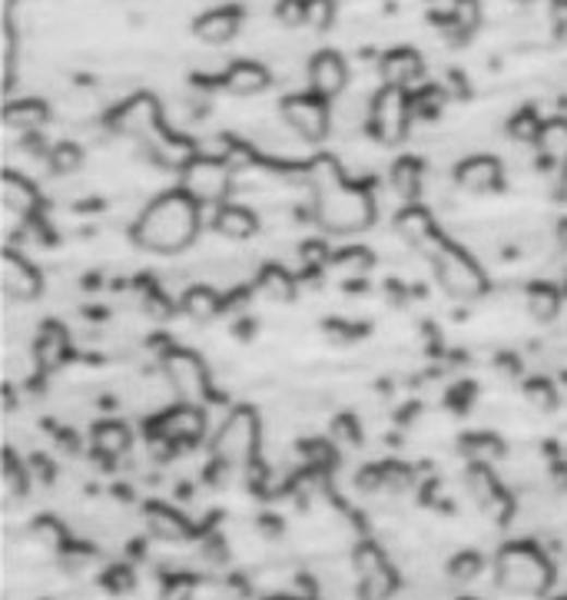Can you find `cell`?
Masks as SVG:
<instances>
[{"label":"cell","mask_w":567,"mask_h":600,"mask_svg":"<svg viewBox=\"0 0 567 600\" xmlns=\"http://www.w3.org/2000/svg\"><path fill=\"white\" fill-rule=\"evenodd\" d=\"M276 17H279V24H286V27L305 24V0H279Z\"/></svg>","instance_id":"cell-31"},{"label":"cell","mask_w":567,"mask_h":600,"mask_svg":"<svg viewBox=\"0 0 567 600\" xmlns=\"http://www.w3.org/2000/svg\"><path fill=\"white\" fill-rule=\"evenodd\" d=\"M126 445H130V435H126L123 424H104L97 432V448L107 452V455H120Z\"/></svg>","instance_id":"cell-29"},{"label":"cell","mask_w":567,"mask_h":600,"mask_svg":"<svg viewBox=\"0 0 567 600\" xmlns=\"http://www.w3.org/2000/svg\"><path fill=\"white\" fill-rule=\"evenodd\" d=\"M239 21H242L239 8H216V11H206L203 17H196L193 34H196L203 44L219 47V44H229V40L239 34Z\"/></svg>","instance_id":"cell-12"},{"label":"cell","mask_w":567,"mask_h":600,"mask_svg":"<svg viewBox=\"0 0 567 600\" xmlns=\"http://www.w3.org/2000/svg\"><path fill=\"white\" fill-rule=\"evenodd\" d=\"M451 24H455L461 34H471V31L481 24V8H478V0H455V8H451Z\"/></svg>","instance_id":"cell-27"},{"label":"cell","mask_w":567,"mask_h":600,"mask_svg":"<svg viewBox=\"0 0 567 600\" xmlns=\"http://www.w3.org/2000/svg\"><path fill=\"white\" fill-rule=\"evenodd\" d=\"M260 286H263V292H266L269 299H276V302L292 299V279H289L282 269H266L263 279H260Z\"/></svg>","instance_id":"cell-28"},{"label":"cell","mask_w":567,"mask_h":600,"mask_svg":"<svg viewBox=\"0 0 567 600\" xmlns=\"http://www.w3.org/2000/svg\"><path fill=\"white\" fill-rule=\"evenodd\" d=\"M498 577L505 587L518 590V593H538L547 587L551 580V571H547V561L531 551V548H508L498 561Z\"/></svg>","instance_id":"cell-4"},{"label":"cell","mask_w":567,"mask_h":600,"mask_svg":"<svg viewBox=\"0 0 567 600\" xmlns=\"http://www.w3.org/2000/svg\"><path fill=\"white\" fill-rule=\"evenodd\" d=\"M156 127V104L149 97H136L120 113V130L133 136H146Z\"/></svg>","instance_id":"cell-18"},{"label":"cell","mask_w":567,"mask_h":600,"mask_svg":"<svg viewBox=\"0 0 567 600\" xmlns=\"http://www.w3.org/2000/svg\"><path fill=\"white\" fill-rule=\"evenodd\" d=\"M203 428V418H200V411L186 401L183 408H177V411H170L167 418H164V432L167 435H196Z\"/></svg>","instance_id":"cell-22"},{"label":"cell","mask_w":567,"mask_h":600,"mask_svg":"<svg viewBox=\"0 0 567 600\" xmlns=\"http://www.w3.org/2000/svg\"><path fill=\"white\" fill-rule=\"evenodd\" d=\"M382 80H385V87H409V83H415L422 76V57L409 47H398L391 53L382 57Z\"/></svg>","instance_id":"cell-15"},{"label":"cell","mask_w":567,"mask_h":600,"mask_svg":"<svg viewBox=\"0 0 567 600\" xmlns=\"http://www.w3.org/2000/svg\"><path fill=\"white\" fill-rule=\"evenodd\" d=\"M336 21V4L333 0H305V24L315 31H329Z\"/></svg>","instance_id":"cell-26"},{"label":"cell","mask_w":567,"mask_h":600,"mask_svg":"<svg viewBox=\"0 0 567 600\" xmlns=\"http://www.w3.org/2000/svg\"><path fill=\"white\" fill-rule=\"evenodd\" d=\"M34 203H37L34 187L24 183V180H17L14 173H8V177H4V206H8V209H17V213L24 216V213L34 209Z\"/></svg>","instance_id":"cell-23"},{"label":"cell","mask_w":567,"mask_h":600,"mask_svg":"<svg viewBox=\"0 0 567 600\" xmlns=\"http://www.w3.org/2000/svg\"><path fill=\"white\" fill-rule=\"evenodd\" d=\"M369 123H372V133L382 143H401L405 133H409V97H405V91L401 87H382L372 97Z\"/></svg>","instance_id":"cell-5"},{"label":"cell","mask_w":567,"mask_h":600,"mask_svg":"<svg viewBox=\"0 0 567 600\" xmlns=\"http://www.w3.org/2000/svg\"><path fill=\"white\" fill-rule=\"evenodd\" d=\"M541 127H544V123H538L534 113H521V117H515V123H511V136H515V140H538Z\"/></svg>","instance_id":"cell-33"},{"label":"cell","mask_w":567,"mask_h":600,"mask_svg":"<svg viewBox=\"0 0 567 600\" xmlns=\"http://www.w3.org/2000/svg\"><path fill=\"white\" fill-rule=\"evenodd\" d=\"M256 415L250 408H239L216 439V455L226 461H246L256 452Z\"/></svg>","instance_id":"cell-9"},{"label":"cell","mask_w":567,"mask_h":600,"mask_svg":"<svg viewBox=\"0 0 567 600\" xmlns=\"http://www.w3.org/2000/svg\"><path fill=\"white\" fill-rule=\"evenodd\" d=\"M432 263L438 269L442 289L451 299H478L484 292V273L468 260L458 245H442Z\"/></svg>","instance_id":"cell-3"},{"label":"cell","mask_w":567,"mask_h":600,"mask_svg":"<svg viewBox=\"0 0 567 600\" xmlns=\"http://www.w3.org/2000/svg\"><path fill=\"white\" fill-rule=\"evenodd\" d=\"M557 305H560V299H557V292H554L551 286H534V289L528 292V312H531L538 322H551V319L557 315Z\"/></svg>","instance_id":"cell-24"},{"label":"cell","mask_w":567,"mask_h":600,"mask_svg":"<svg viewBox=\"0 0 567 600\" xmlns=\"http://www.w3.org/2000/svg\"><path fill=\"white\" fill-rule=\"evenodd\" d=\"M524 395L538 405V408H551L554 405V388L547 382H528Z\"/></svg>","instance_id":"cell-34"},{"label":"cell","mask_w":567,"mask_h":600,"mask_svg":"<svg viewBox=\"0 0 567 600\" xmlns=\"http://www.w3.org/2000/svg\"><path fill=\"white\" fill-rule=\"evenodd\" d=\"M47 120V107L44 104H17L8 110V123L21 127V130H37Z\"/></svg>","instance_id":"cell-25"},{"label":"cell","mask_w":567,"mask_h":600,"mask_svg":"<svg viewBox=\"0 0 567 600\" xmlns=\"http://www.w3.org/2000/svg\"><path fill=\"white\" fill-rule=\"evenodd\" d=\"M153 528H159V535H167V538L180 535V525L170 518V514H153Z\"/></svg>","instance_id":"cell-36"},{"label":"cell","mask_w":567,"mask_h":600,"mask_svg":"<svg viewBox=\"0 0 567 600\" xmlns=\"http://www.w3.org/2000/svg\"><path fill=\"white\" fill-rule=\"evenodd\" d=\"M213 226H216V232L226 236V239H250V236L260 229L256 216H253L250 209H242V206H222V209L216 213Z\"/></svg>","instance_id":"cell-17"},{"label":"cell","mask_w":567,"mask_h":600,"mask_svg":"<svg viewBox=\"0 0 567 600\" xmlns=\"http://www.w3.org/2000/svg\"><path fill=\"white\" fill-rule=\"evenodd\" d=\"M346 80H349V67L336 50H322L309 60V87L318 97H339L346 91Z\"/></svg>","instance_id":"cell-10"},{"label":"cell","mask_w":567,"mask_h":600,"mask_svg":"<svg viewBox=\"0 0 567 600\" xmlns=\"http://www.w3.org/2000/svg\"><path fill=\"white\" fill-rule=\"evenodd\" d=\"M183 312H186L190 319H196V322H209V319L219 312V299H216V292L196 286V289H190V292L183 296Z\"/></svg>","instance_id":"cell-21"},{"label":"cell","mask_w":567,"mask_h":600,"mask_svg":"<svg viewBox=\"0 0 567 600\" xmlns=\"http://www.w3.org/2000/svg\"><path fill=\"white\" fill-rule=\"evenodd\" d=\"M229 166L216 156H196L186 163L183 173V190L196 200V203H219L229 193Z\"/></svg>","instance_id":"cell-6"},{"label":"cell","mask_w":567,"mask_h":600,"mask_svg":"<svg viewBox=\"0 0 567 600\" xmlns=\"http://www.w3.org/2000/svg\"><path fill=\"white\" fill-rule=\"evenodd\" d=\"M365 263H369V255H365V252H346V255H339V266H342V269H349V273H362V269H365Z\"/></svg>","instance_id":"cell-35"},{"label":"cell","mask_w":567,"mask_h":600,"mask_svg":"<svg viewBox=\"0 0 567 600\" xmlns=\"http://www.w3.org/2000/svg\"><path fill=\"white\" fill-rule=\"evenodd\" d=\"M395 229H398V236L409 242V245H425L429 239H435V223H432V216L422 209V206H405L398 216H395Z\"/></svg>","instance_id":"cell-16"},{"label":"cell","mask_w":567,"mask_h":600,"mask_svg":"<svg viewBox=\"0 0 567 600\" xmlns=\"http://www.w3.org/2000/svg\"><path fill=\"white\" fill-rule=\"evenodd\" d=\"M222 87L236 97H253L263 94L269 87V70L256 60H236L226 76H222Z\"/></svg>","instance_id":"cell-13"},{"label":"cell","mask_w":567,"mask_h":600,"mask_svg":"<svg viewBox=\"0 0 567 600\" xmlns=\"http://www.w3.org/2000/svg\"><path fill=\"white\" fill-rule=\"evenodd\" d=\"M551 17L560 31L567 27V0H551Z\"/></svg>","instance_id":"cell-37"},{"label":"cell","mask_w":567,"mask_h":600,"mask_svg":"<svg viewBox=\"0 0 567 600\" xmlns=\"http://www.w3.org/2000/svg\"><path fill=\"white\" fill-rule=\"evenodd\" d=\"M538 146L551 163H567V120H551L538 133Z\"/></svg>","instance_id":"cell-20"},{"label":"cell","mask_w":567,"mask_h":600,"mask_svg":"<svg viewBox=\"0 0 567 600\" xmlns=\"http://www.w3.org/2000/svg\"><path fill=\"white\" fill-rule=\"evenodd\" d=\"M0 286L11 299H34L40 292V276L34 273L31 263H24L21 255L4 252V273H0Z\"/></svg>","instance_id":"cell-14"},{"label":"cell","mask_w":567,"mask_h":600,"mask_svg":"<svg viewBox=\"0 0 567 600\" xmlns=\"http://www.w3.org/2000/svg\"><path fill=\"white\" fill-rule=\"evenodd\" d=\"M557 242H560V245L567 249V219H564V223L557 226Z\"/></svg>","instance_id":"cell-38"},{"label":"cell","mask_w":567,"mask_h":600,"mask_svg":"<svg viewBox=\"0 0 567 600\" xmlns=\"http://www.w3.org/2000/svg\"><path fill=\"white\" fill-rule=\"evenodd\" d=\"M50 159H53V166L60 169V173H70V169L80 166V149L73 143H60V146H53Z\"/></svg>","instance_id":"cell-32"},{"label":"cell","mask_w":567,"mask_h":600,"mask_svg":"<svg viewBox=\"0 0 567 600\" xmlns=\"http://www.w3.org/2000/svg\"><path fill=\"white\" fill-rule=\"evenodd\" d=\"M391 190L401 200H415L422 193V166L415 159H398L391 169Z\"/></svg>","instance_id":"cell-19"},{"label":"cell","mask_w":567,"mask_h":600,"mask_svg":"<svg viewBox=\"0 0 567 600\" xmlns=\"http://www.w3.org/2000/svg\"><path fill=\"white\" fill-rule=\"evenodd\" d=\"M63 332L60 328H47L44 332V338H40V362H50V365H57L60 359H63Z\"/></svg>","instance_id":"cell-30"},{"label":"cell","mask_w":567,"mask_h":600,"mask_svg":"<svg viewBox=\"0 0 567 600\" xmlns=\"http://www.w3.org/2000/svg\"><path fill=\"white\" fill-rule=\"evenodd\" d=\"M455 183L468 193H492L502 187V163L492 156H471L458 166Z\"/></svg>","instance_id":"cell-11"},{"label":"cell","mask_w":567,"mask_h":600,"mask_svg":"<svg viewBox=\"0 0 567 600\" xmlns=\"http://www.w3.org/2000/svg\"><path fill=\"white\" fill-rule=\"evenodd\" d=\"M315 219L329 232H355V229L369 226L372 200H369V193L336 180L329 187L315 190Z\"/></svg>","instance_id":"cell-2"},{"label":"cell","mask_w":567,"mask_h":600,"mask_svg":"<svg viewBox=\"0 0 567 600\" xmlns=\"http://www.w3.org/2000/svg\"><path fill=\"white\" fill-rule=\"evenodd\" d=\"M164 375L170 379L173 392L196 405L209 395V375H206V365L200 362V356L186 352V349H173L167 359H164Z\"/></svg>","instance_id":"cell-8"},{"label":"cell","mask_w":567,"mask_h":600,"mask_svg":"<svg viewBox=\"0 0 567 600\" xmlns=\"http://www.w3.org/2000/svg\"><path fill=\"white\" fill-rule=\"evenodd\" d=\"M282 120L289 123L292 133H299L309 143L326 140L329 133V107L326 97L318 94H295L282 104Z\"/></svg>","instance_id":"cell-7"},{"label":"cell","mask_w":567,"mask_h":600,"mask_svg":"<svg viewBox=\"0 0 567 600\" xmlns=\"http://www.w3.org/2000/svg\"><path fill=\"white\" fill-rule=\"evenodd\" d=\"M518 4H528V0H518Z\"/></svg>","instance_id":"cell-39"},{"label":"cell","mask_w":567,"mask_h":600,"mask_svg":"<svg viewBox=\"0 0 567 600\" xmlns=\"http://www.w3.org/2000/svg\"><path fill=\"white\" fill-rule=\"evenodd\" d=\"M196 232H200V206L190 193L177 190L146 206V213L133 229V239L136 245L153 252H180L196 239Z\"/></svg>","instance_id":"cell-1"}]
</instances>
